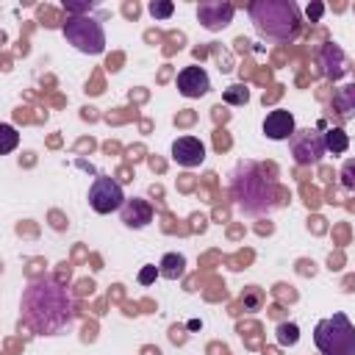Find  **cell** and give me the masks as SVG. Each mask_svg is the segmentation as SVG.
<instances>
[{
	"label": "cell",
	"mask_w": 355,
	"mask_h": 355,
	"mask_svg": "<svg viewBox=\"0 0 355 355\" xmlns=\"http://www.w3.org/2000/svg\"><path fill=\"white\" fill-rule=\"evenodd\" d=\"M319 67H322L324 78L338 80V78H344V75H347L349 61H347L344 50H341L338 44H333V42H330V44H324V47H322V53H319Z\"/></svg>",
	"instance_id": "obj_11"
},
{
	"label": "cell",
	"mask_w": 355,
	"mask_h": 355,
	"mask_svg": "<svg viewBox=\"0 0 355 355\" xmlns=\"http://www.w3.org/2000/svg\"><path fill=\"white\" fill-rule=\"evenodd\" d=\"M230 197L236 202V208L247 216H266L277 208V189L272 180L263 178V172L250 164L241 161L233 175H230Z\"/></svg>",
	"instance_id": "obj_2"
},
{
	"label": "cell",
	"mask_w": 355,
	"mask_h": 355,
	"mask_svg": "<svg viewBox=\"0 0 355 355\" xmlns=\"http://www.w3.org/2000/svg\"><path fill=\"white\" fill-rule=\"evenodd\" d=\"M250 19L263 39L294 42L302 31V17L291 0H255L250 3Z\"/></svg>",
	"instance_id": "obj_3"
},
{
	"label": "cell",
	"mask_w": 355,
	"mask_h": 355,
	"mask_svg": "<svg viewBox=\"0 0 355 355\" xmlns=\"http://www.w3.org/2000/svg\"><path fill=\"white\" fill-rule=\"evenodd\" d=\"M208 89H211V80L202 67H183L178 72V92L183 97H202L208 94Z\"/></svg>",
	"instance_id": "obj_10"
},
{
	"label": "cell",
	"mask_w": 355,
	"mask_h": 355,
	"mask_svg": "<svg viewBox=\"0 0 355 355\" xmlns=\"http://www.w3.org/2000/svg\"><path fill=\"white\" fill-rule=\"evenodd\" d=\"M119 216L128 227H147L153 222V205L141 197H133V200H125V205L119 208Z\"/></svg>",
	"instance_id": "obj_13"
},
{
	"label": "cell",
	"mask_w": 355,
	"mask_h": 355,
	"mask_svg": "<svg viewBox=\"0 0 355 355\" xmlns=\"http://www.w3.org/2000/svg\"><path fill=\"white\" fill-rule=\"evenodd\" d=\"M158 272H161V277H166V280H178V277H183V272H186V258H183L180 252H166V255L161 258V263H158Z\"/></svg>",
	"instance_id": "obj_15"
},
{
	"label": "cell",
	"mask_w": 355,
	"mask_h": 355,
	"mask_svg": "<svg viewBox=\"0 0 355 355\" xmlns=\"http://www.w3.org/2000/svg\"><path fill=\"white\" fill-rule=\"evenodd\" d=\"M288 147H291V155L300 166H313L322 161V155L327 153L324 147V133H319L316 128H302V130H294V136L288 139Z\"/></svg>",
	"instance_id": "obj_6"
},
{
	"label": "cell",
	"mask_w": 355,
	"mask_h": 355,
	"mask_svg": "<svg viewBox=\"0 0 355 355\" xmlns=\"http://www.w3.org/2000/svg\"><path fill=\"white\" fill-rule=\"evenodd\" d=\"M89 205L97 211V214H111V211H119L125 205V191L122 186L108 178V175H97L92 189H89Z\"/></svg>",
	"instance_id": "obj_7"
},
{
	"label": "cell",
	"mask_w": 355,
	"mask_h": 355,
	"mask_svg": "<svg viewBox=\"0 0 355 355\" xmlns=\"http://www.w3.org/2000/svg\"><path fill=\"white\" fill-rule=\"evenodd\" d=\"M333 111L341 119H352L355 116V83H344L336 89L333 94Z\"/></svg>",
	"instance_id": "obj_14"
},
{
	"label": "cell",
	"mask_w": 355,
	"mask_h": 355,
	"mask_svg": "<svg viewBox=\"0 0 355 355\" xmlns=\"http://www.w3.org/2000/svg\"><path fill=\"white\" fill-rule=\"evenodd\" d=\"M222 100H225L227 105H247L250 92H247L244 83H233V86H227V89L222 92Z\"/></svg>",
	"instance_id": "obj_17"
},
{
	"label": "cell",
	"mask_w": 355,
	"mask_h": 355,
	"mask_svg": "<svg viewBox=\"0 0 355 355\" xmlns=\"http://www.w3.org/2000/svg\"><path fill=\"white\" fill-rule=\"evenodd\" d=\"M0 130H3V136H6V141H3V153H11L14 144H17V130H14L11 125H3Z\"/></svg>",
	"instance_id": "obj_21"
},
{
	"label": "cell",
	"mask_w": 355,
	"mask_h": 355,
	"mask_svg": "<svg viewBox=\"0 0 355 355\" xmlns=\"http://www.w3.org/2000/svg\"><path fill=\"white\" fill-rule=\"evenodd\" d=\"M322 14H324V6H322V3H311V6H308V19H311V22H319Z\"/></svg>",
	"instance_id": "obj_24"
},
{
	"label": "cell",
	"mask_w": 355,
	"mask_h": 355,
	"mask_svg": "<svg viewBox=\"0 0 355 355\" xmlns=\"http://www.w3.org/2000/svg\"><path fill=\"white\" fill-rule=\"evenodd\" d=\"M147 11H150L155 19H169L172 11H175V6H172L169 0H153V3L147 6Z\"/></svg>",
	"instance_id": "obj_19"
},
{
	"label": "cell",
	"mask_w": 355,
	"mask_h": 355,
	"mask_svg": "<svg viewBox=\"0 0 355 355\" xmlns=\"http://www.w3.org/2000/svg\"><path fill=\"white\" fill-rule=\"evenodd\" d=\"M341 186L347 191H355V158H347L341 166Z\"/></svg>",
	"instance_id": "obj_20"
},
{
	"label": "cell",
	"mask_w": 355,
	"mask_h": 355,
	"mask_svg": "<svg viewBox=\"0 0 355 355\" xmlns=\"http://www.w3.org/2000/svg\"><path fill=\"white\" fill-rule=\"evenodd\" d=\"M172 161L186 169L200 166L205 161V144L197 136H180L172 141Z\"/></svg>",
	"instance_id": "obj_9"
},
{
	"label": "cell",
	"mask_w": 355,
	"mask_h": 355,
	"mask_svg": "<svg viewBox=\"0 0 355 355\" xmlns=\"http://www.w3.org/2000/svg\"><path fill=\"white\" fill-rule=\"evenodd\" d=\"M263 133H266L269 139H275V141L291 139V136H294V116H291V111H286V108L269 111L266 119H263Z\"/></svg>",
	"instance_id": "obj_12"
},
{
	"label": "cell",
	"mask_w": 355,
	"mask_h": 355,
	"mask_svg": "<svg viewBox=\"0 0 355 355\" xmlns=\"http://www.w3.org/2000/svg\"><path fill=\"white\" fill-rule=\"evenodd\" d=\"M155 275H161L158 266H144V269L139 272V283H141V286H150V283L155 280Z\"/></svg>",
	"instance_id": "obj_23"
},
{
	"label": "cell",
	"mask_w": 355,
	"mask_h": 355,
	"mask_svg": "<svg viewBox=\"0 0 355 355\" xmlns=\"http://www.w3.org/2000/svg\"><path fill=\"white\" fill-rule=\"evenodd\" d=\"M64 39L86 55H100L105 50V31H103L100 19H94L89 14L86 17H69L64 22Z\"/></svg>",
	"instance_id": "obj_5"
},
{
	"label": "cell",
	"mask_w": 355,
	"mask_h": 355,
	"mask_svg": "<svg viewBox=\"0 0 355 355\" xmlns=\"http://www.w3.org/2000/svg\"><path fill=\"white\" fill-rule=\"evenodd\" d=\"M324 147H327V153H333V155L347 153L349 136H347L341 128H330V130H324Z\"/></svg>",
	"instance_id": "obj_16"
},
{
	"label": "cell",
	"mask_w": 355,
	"mask_h": 355,
	"mask_svg": "<svg viewBox=\"0 0 355 355\" xmlns=\"http://www.w3.org/2000/svg\"><path fill=\"white\" fill-rule=\"evenodd\" d=\"M22 319L33 333L55 336L75 322V302L61 283L42 277L22 294Z\"/></svg>",
	"instance_id": "obj_1"
},
{
	"label": "cell",
	"mask_w": 355,
	"mask_h": 355,
	"mask_svg": "<svg viewBox=\"0 0 355 355\" xmlns=\"http://www.w3.org/2000/svg\"><path fill=\"white\" fill-rule=\"evenodd\" d=\"M233 14H236V6L233 3H225V0H202L197 6V17H200V25L205 31H222L233 22Z\"/></svg>",
	"instance_id": "obj_8"
},
{
	"label": "cell",
	"mask_w": 355,
	"mask_h": 355,
	"mask_svg": "<svg viewBox=\"0 0 355 355\" xmlns=\"http://www.w3.org/2000/svg\"><path fill=\"white\" fill-rule=\"evenodd\" d=\"M64 8H67V14H72V17H86V14L92 11L89 3H64Z\"/></svg>",
	"instance_id": "obj_22"
},
{
	"label": "cell",
	"mask_w": 355,
	"mask_h": 355,
	"mask_svg": "<svg viewBox=\"0 0 355 355\" xmlns=\"http://www.w3.org/2000/svg\"><path fill=\"white\" fill-rule=\"evenodd\" d=\"M297 338H300V330H297V324L294 322H283L280 327H277V341L286 347H291V344H297Z\"/></svg>",
	"instance_id": "obj_18"
},
{
	"label": "cell",
	"mask_w": 355,
	"mask_h": 355,
	"mask_svg": "<svg viewBox=\"0 0 355 355\" xmlns=\"http://www.w3.org/2000/svg\"><path fill=\"white\" fill-rule=\"evenodd\" d=\"M313 344L322 355H355V324L341 311L319 319L313 327Z\"/></svg>",
	"instance_id": "obj_4"
}]
</instances>
